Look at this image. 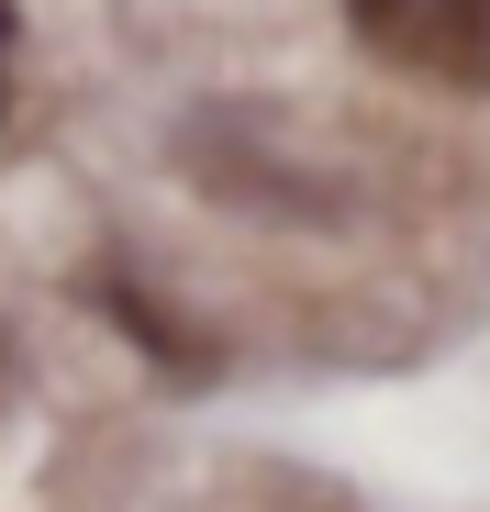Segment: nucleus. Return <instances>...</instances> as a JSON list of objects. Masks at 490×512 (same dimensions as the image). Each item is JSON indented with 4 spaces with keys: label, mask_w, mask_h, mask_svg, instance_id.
Here are the masks:
<instances>
[{
    "label": "nucleus",
    "mask_w": 490,
    "mask_h": 512,
    "mask_svg": "<svg viewBox=\"0 0 490 512\" xmlns=\"http://www.w3.org/2000/svg\"><path fill=\"white\" fill-rule=\"evenodd\" d=\"M346 23L413 78H490V0H346Z\"/></svg>",
    "instance_id": "obj_1"
},
{
    "label": "nucleus",
    "mask_w": 490,
    "mask_h": 512,
    "mask_svg": "<svg viewBox=\"0 0 490 512\" xmlns=\"http://www.w3.org/2000/svg\"><path fill=\"white\" fill-rule=\"evenodd\" d=\"M0 90H12V0H0Z\"/></svg>",
    "instance_id": "obj_2"
}]
</instances>
